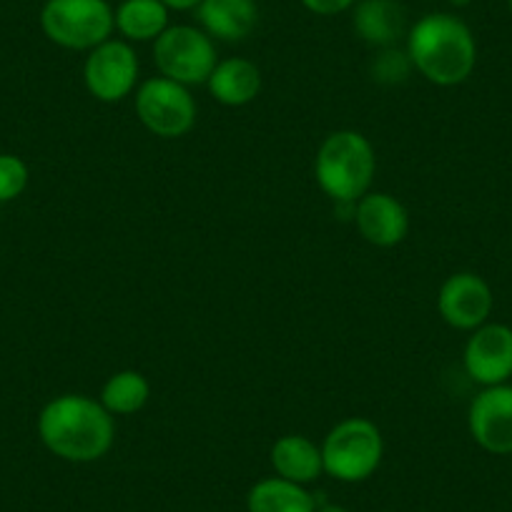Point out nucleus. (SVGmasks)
Returning a JSON list of instances; mask_svg holds the SVG:
<instances>
[{"label":"nucleus","instance_id":"4468645a","mask_svg":"<svg viewBox=\"0 0 512 512\" xmlns=\"http://www.w3.org/2000/svg\"><path fill=\"white\" fill-rule=\"evenodd\" d=\"M354 31L369 46L395 48L407 31L405 11L397 0H359L354 8Z\"/></svg>","mask_w":512,"mask_h":512},{"label":"nucleus","instance_id":"ddd939ff","mask_svg":"<svg viewBox=\"0 0 512 512\" xmlns=\"http://www.w3.org/2000/svg\"><path fill=\"white\" fill-rule=\"evenodd\" d=\"M204 33L219 41H244L259 21L254 0H201L196 8Z\"/></svg>","mask_w":512,"mask_h":512},{"label":"nucleus","instance_id":"f03ea898","mask_svg":"<svg viewBox=\"0 0 512 512\" xmlns=\"http://www.w3.org/2000/svg\"><path fill=\"white\" fill-rule=\"evenodd\" d=\"M407 56L430 83L457 86L475 71V36L460 18L432 13L407 33Z\"/></svg>","mask_w":512,"mask_h":512},{"label":"nucleus","instance_id":"7ed1b4c3","mask_svg":"<svg viewBox=\"0 0 512 512\" xmlns=\"http://www.w3.org/2000/svg\"><path fill=\"white\" fill-rule=\"evenodd\" d=\"M374 169L377 159L372 144L357 131H337L327 136L319 146L314 164L324 194L347 206H354L364 194H369Z\"/></svg>","mask_w":512,"mask_h":512},{"label":"nucleus","instance_id":"0eeeda50","mask_svg":"<svg viewBox=\"0 0 512 512\" xmlns=\"http://www.w3.org/2000/svg\"><path fill=\"white\" fill-rule=\"evenodd\" d=\"M136 116L161 139L186 136L196 123V101L189 88L171 78H149L136 93Z\"/></svg>","mask_w":512,"mask_h":512},{"label":"nucleus","instance_id":"2eb2a0df","mask_svg":"<svg viewBox=\"0 0 512 512\" xmlns=\"http://www.w3.org/2000/svg\"><path fill=\"white\" fill-rule=\"evenodd\" d=\"M206 86L224 106H246L262 91V71L246 58H226L216 63Z\"/></svg>","mask_w":512,"mask_h":512},{"label":"nucleus","instance_id":"aec40b11","mask_svg":"<svg viewBox=\"0 0 512 512\" xmlns=\"http://www.w3.org/2000/svg\"><path fill=\"white\" fill-rule=\"evenodd\" d=\"M410 68L412 61L407 53L397 51V48H382V53L372 61V76L374 81L395 86V83H402L410 76Z\"/></svg>","mask_w":512,"mask_h":512},{"label":"nucleus","instance_id":"dca6fc26","mask_svg":"<svg viewBox=\"0 0 512 512\" xmlns=\"http://www.w3.org/2000/svg\"><path fill=\"white\" fill-rule=\"evenodd\" d=\"M272 465L279 477L297 485L314 482L324 472L322 447L304 435H284L272 447Z\"/></svg>","mask_w":512,"mask_h":512},{"label":"nucleus","instance_id":"20e7f679","mask_svg":"<svg viewBox=\"0 0 512 512\" xmlns=\"http://www.w3.org/2000/svg\"><path fill=\"white\" fill-rule=\"evenodd\" d=\"M43 33L56 46L93 51L116 28V13L106 0H48L41 11Z\"/></svg>","mask_w":512,"mask_h":512},{"label":"nucleus","instance_id":"a878e982","mask_svg":"<svg viewBox=\"0 0 512 512\" xmlns=\"http://www.w3.org/2000/svg\"><path fill=\"white\" fill-rule=\"evenodd\" d=\"M510 11H512V0H510Z\"/></svg>","mask_w":512,"mask_h":512},{"label":"nucleus","instance_id":"b1692460","mask_svg":"<svg viewBox=\"0 0 512 512\" xmlns=\"http://www.w3.org/2000/svg\"><path fill=\"white\" fill-rule=\"evenodd\" d=\"M317 512H349L347 507H339V505H324V507H319Z\"/></svg>","mask_w":512,"mask_h":512},{"label":"nucleus","instance_id":"393cba45","mask_svg":"<svg viewBox=\"0 0 512 512\" xmlns=\"http://www.w3.org/2000/svg\"><path fill=\"white\" fill-rule=\"evenodd\" d=\"M452 6H467V3H470V0H450Z\"/></svg>","mask_w":512,"mask_h":512},{"label":"nucleus","instance_id":"f3484780","mask_svg":"<svg viewBox=\"0 0 512 512\" xmlns=\"http://www.w3.org/2000/svg\"><path fill=\"white\" fill-rule=\"evenodd\" d=\"M249 512H317V502L304 485L284 477H267L256 482L246 497Z\"/></svg>","mask_w":512,"mask_h":512},{"label":"nucleus","instance_id":"39448f33","mask_svg":"<svg viewBox=\"0 0 512 512\" xmlns=\"http://www.w3.org/2000/svg\"><path fill=\"white\" fill-rule=\"evenodd\" d=\"M384 455L382 432L364 417L339 422L322 445L324 472L334 480L362 482L374 475Z\"/></svg>","mask_w":512,"mask_h":512},{"label":"nucleus","instance_id":"a211bd4d","mask_svg":"<svg viewBox=\"0 0 512 512\" xmlns=\"http://www.w3.org/2000/svg\"><path fill=\"white\" fill-rule=\"evenodd\" d=\"M116 28L128 41H156L169 28V8L161 0H123Z\"/></svg>","mask_w":512,"mask_h":512},{"label":"nucleus","instance_id":"f8f14e48","mask_svg":"<svg viewBox=\"0 0 512 512\" xmlns=\"http://www.w3.org/2000/svg\"><path fill=\"white\" fill-rule=\"evenodd\" d=\"M354 224L364 241L374 246H397L410 231L407 209L390 194H364L354 204Z\"/></svg>","mask_w":512,"mask_h":512},{"label":"nucleus","instance_id":"9b49d317","mask_svg":"<svg viewBox=\"0 0 512 512\" xmlns=\"http://www.w3.org/2000/svg\"><path fill=\"white\" fill-rule=\"evenodd\" d=\"M465 369L482 387L505 384L512 377V329L482 324L465 347Z\"/></svg>","mask_w":512,"mask_h":512},{"label":"nucleus","instance_id":"423d86ee","mask_svg":"<svg viewBox=\"0 0 512 512\" xmlns=\"http://www.w3.org/2000/svg\"><path fill=\"white\" fill-rule=\"evenodd\" d=\"M154 63L164 78L181 86H199L209 81L219 61L214 41L204 31L191 26H169L154 41Z\"/></svg>","mask_w":512,"mask_h":512},{"label":"nucleus","instance_id":"6ab92c4d","mask_svg":"<svg viewBox=\"0 0 512 512\" xmlns=\"http://www.w3.org/2000/svg\"><path fill=\"white\" fill-rule=\"evenodd\" d=\"M149 395V379L136 369H123V372L111 374L108 382L103 384L101 405L111 415H134V412L144 410Z\"/></svg>","mask_w":512,"mask_h":512},{"label":"nucleus","instance_id":"6e6552de","mask_svg":"<svg viewBox=\"0 0 512 512\" xmlns=\"http://www.w3.org/2000/svg\"><path fill=\"white\" fill-rule=\"evenodd\" d=\"M139 78V58L136 51L123 41H111L93 48L83 66V81L88 93L103 103H116L136 88Z\"/></svg>","mask_w":512,"mask_h":512},{"label":"nucleus","instance_id":"9d476101","mask_svg":"<svg viewBox=\"0 0 512 512\" xmlns=\"http://www.w3.org/2000/svg\"><path fill=\"white\" fill-rule=\"evenodd\" d=\"M437 309L450 327L475 332L490 317L492 292L485 279L477 274H452L437 294Z\"/></svg>","mask_w":512,"mask_h":512},{"label":"nucleus","instance_id":"4be33fe9","mask_svg":"<svg viewBox=\"0 0 512 512\" xmlns=\"http://www.w3.org/2000/svg\"><path fill=\"white\" fill-rule=\"evenodd\" d=\"M304 8L317 16H337V13L349 11L357 0H302Z\"/></svg>","mask_w":512,"mask_h":512},{"label":"nucleus","instance_id":"1a4fd4ad","mask_svg":"<svg viewBox=\"0 0 512 512\" xmlns=\"http://www.w3.org/2000/svg\"><path fill=\"white\" fill-rule=\"evenodd\" d=\"M467 422L482 450L492 455H512V384L485 387L472 400Z\"/></svg>","mask_w":512,"mask_h":512},{"label":"nucleus","instance_id":"f257e3e1","mask_svg":"<svg viewBox=\"0 0 512 512\" xmlns=\"http://www.w3.org/2000/svg\"><path fill=\"white\" fill-rule=\"evenodd\" d=\"M38 435L56 457L68 462L101 460L113 445V415L86 395H63L43 407Z\"/></svg>","mask_w":512,"mask_h":512},{"label":"nucleus","instance_id":"5701e85b","mask_svg":"<svg viewBox=\"0 0 512 512\" xmlns=\"http://www.w3.org/2000/svg\"><path fill=\"white\" fill-rule=\"evenodd\" d=\"M169 11H196L201 0H161Z\"/></svg>","mask_w":512,"mask_h":512},{"label":"nucleus","instance_id":"412c9836","mask_svg":"<svg viewBox=\"0 0 512 512\" xmlns=\"http://www.w3.org/2000/svg\"><path fill=\"white\" fill-rule=\"evenodd\" d=\"M28 186V166L18 156L0 154V204L18 199Z\"/></svg>","mask_w":512,"mask_h":512}]
</instances>
